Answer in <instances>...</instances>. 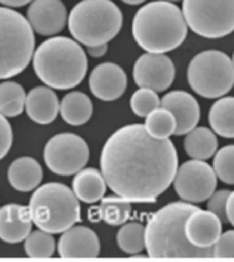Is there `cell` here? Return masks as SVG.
<instances>
[{
	"label": "cell",
	"mask_w": 234,
	"mask_h": 262,
	"mask_svg": "<svg viewBox=\"0 0 234 262\" xmlns=\"http://www.w3.org/2000/svg\"><path fill=\"white\" fill-rule=\"evenodd\" d=\"M100 165L105 183L117 196L153 203L172 184L178 154L169 138H152L145 125L132 124L106 140Z\"/></svg>",
	"instance_id": "6da1fadb"
},
{
	"label": "cell",
	"mask_w": 234,
	"mask_h": 262,
	"mask_svg": "<svg viewBox=\"0 0 234 262\" xmlns=\"http://www.w3.org/2000/svg\"><path fill=\"white\" fill-rule=\"evenodd\" d=\"M194 203L172 202L157 210L145 228V249L150 258H211L212 247L200 249L187 241L185 223Z\"/></svg>",
	"instance_id": "7a4b0ae2"
},
{
	"label": "cell",
	"mask_w": 234,
	"mask_h": 262,
	"mask_svg": "<svg viewBox=\"0 0 234 262\" xmlns=\"http://www.w3.org/2000/svg\"><path fill=\"white\" fill-rule=\"evenodd\" d=\"M132 36L146 52L165 54L177 50L187 36L182 10L167 0L150 2L135 14Z\"/></svg>",
	"instance_id": "3957f363"
},
{
	"label": "cell",
	"mask_w": 234,
	"mask_h": 262,
	"mask_svg": "<svg viewBox=\"0 0 234 262\" xmlns=\"http://www.w3.org/2000/svg\"><path fill=\"white\" fill-rule=\"evenodd\" d=\"M33 69L46 86L70 90L86 77L87 55L83 47L69 37L58 36L46 40L33 52Z\"/></svg>",
	"instance_id": "277c9868"
},
{
	"label": "cell",
	"mask_w": 234,
	"mask_h": 262,
	"mask_svg": "<svg viewBox=\"0 0 234 262\" xmlns=\"http://www.w3.org/2000/svg\"><path fill=\"white\" fill-rule=\"evenodd\" d=\"M28 207L33 224L48 233H62L82 220L77 196L61 183H47L37 187Z\"/></svg>",
	"instance_id": "5b68a950"
},
{
	"label": "cell",
	"mask_w": 234,
	"mask_h": 262,
	"mask_svg": "<svg viewBox=\"0 0 234 262\" xmlns=\"http://www.w3.org/2000/svg\"><path fill=\"white\" fill-rule=\"evenodd\" d=\"M70 35L86 47L108 44L120 32L123 14L112 0H82L68 18Z\"/></svg>",
	"instance_id": "8992f818"
},
{
	"label": "cell",
	"mask_w": 234,
	"mask_h": 262,
	"mask_svg": "<svg viewBox=\"0 0 234 262\" xmlns=\"http://www.w3.org/2000/svg\"><path fill=\"white\" fill-rule=\"evenodd\" d=\"M35 52V33L22 14L0 7V80L22 73Z\"/></svg>",
	"instance_id": "52a82bcc"
},
{
	"label": "cell",
	"mask_w": 234,
	"mask_h": 262,
	"mask_svg": "<svg viewBox=\"0 0 234 262\" xmlns=\"http://www.w3.org/2000/svg\"><path fill=\"white\" fill-rule=\"evenodd\" d=\"M187 81L205 99H219L234 86V66L229 55L217 50L197 54L187 68Z\"/></svg>",
	"instance_id": "ba28073f"
},
{
	"label": "cell",
	"mask_w": 234,
	"mask_h": 262,
	"mask_svg": "<svg viewBox=\"0 0 234 262\" xmlns=\"http://www.w3.org/2000/svg\"><path fill=\"white\" fill-rule=\"evenodd\" d=\"M187 28L205 39H221L234 32V0H182Z\"/></svg>",
	"instance_id": "9c48e42d"
},
{
	"label": "cell",
	"mask_w": 234,
	"mask_h": 262,
	"mask_svg": "<svg viewBox=\"0 0 234 262\" xmlns=\"http://www.w3.org/2000/svg\"><path fill=\"white\" fill-rule=\"evenodd\" d=\"M44 162L58 176H73L82 170L90 158L86 140L74 134H58L44 147Z\"/></svg>",
	"instance_id": "30bf717a"
},
{
	"label": "cell",
	"mask_w": 234,
	"mask_h": 262,
	"mask_svg": "<svg viewBox=\"0 0 234 262\" xmlns=\"http://www.w3.org/2000/svg\"><path fill=\"white\" fill-rule=\"evenodd\" d=\"M173 188L185 202L201 203L215 192L218 177L205 161L190 159L183 162L173 177Z\"/></svg>",
	"instance_id": "8fae6325"
},
{
	"label": "cell",
	"mask_w": 234,
	"mask_h": 262,
	"mask_svg": "<svg viewBox=\"0 0 234 262\" xmlns=\"http://www.w3.org/2000/svg\"><path fill=\"white\" fill-rule=\"evenodd\" d=\"M132 77L139 88L163 92L173 82L175 66L171 58L164 54L146 52L135 62Z\"/></svg>",
	"instance_id": "7c38bea8"
},
{
	"label": "cell",
	"mask_w": 234,
	"mask_h": 262,
	"mask_svg": "<svg viewBox=\"0 0 234 262\" xmlns=\"http://www.w3.org/2000/svg\"><path fill=\"white\" fill-rule=\"evenodd\" d=\"M26 19L36 33L54 36L65 28L68 11L61 0H32Z\"/></svg>",
	"instance_id": "4fadbf2b"
},
{
	"label": "cell",
	"mask_w": 234,
	"mask_h": 262,
	"mask_svg": "<svg viewBox=\"0 0 234 262\" xmlns=\"http://www.w3.org/2000/svg\"><path fill=\"white\" fill-rule=\"evenodd\" d=\"M88 84L95 98L104 102H112L126 92L127 74L119 64L105 62L92 70Z\"/></svg>",
	"instance_id": "5bb4252c"
},
{
	"label": "cell",
	"mask_w": 234,
	"mask_h": 262,
	"mask_svg": "<svg viewBox=\"0 0 234 262\" xmlns=\"http://www.w3.org/2000/svg\"><path fill=\"white\" fill-rule=\"evenodd\" d=\"M160 107L172 113L177 128L173 135H186L197 126L200 121V106L194 96L185 91H172L160 99Z\"/></svg>",
	"instance_id": "9a60e30c"
},
{
	"label": "cell",
	"mask_w": 234,
	"mask_h": 262,
	"mask_svg": "<svg viewBox=\"0 0 234 262\" xmlns=\"http://www.w3.org/2000/svg\"><path fill=\"white\" fill-rule=\"evenodd\" d=\"M100 250L96 233L83 225H73L64 231L58 241V254L61 258H96Z\"/></svg>",
	"instance_id": "2e32d148"
},
{
	"label": "cell",
	"mask_w": 234,
	"mask_h": 262,
	"mask_svg": "<svg viewBox=\"0 0 234 262\" xmlns=\"http://www.w3.org/2000/svg\"><path fill=\"white\" fill-rule=\"evenodd\" d=\"M185 235L196 247H212L222 235V221L209 210L197 209L187 217Z\"/></svg>",
	"instance_id": "e0dca14e"
},
{
	"label": "cell",
	"mask_w": 234,
	"mask_h": 262,
	"mask_svg": "<svg viewBox=\"0 0 234 262\" xmlns=\"http://www.w3.org/2000/svg\"><path fill=\"white\" fill-rule=\"evenodd\" d=\"M32 217L29 207L9 203L0 207V239L6 243H20L25 241L32 231Z\"/></svg>",
	"instance_id": "ac0fdd59"
},
{
	"label": "cell",
	"mask_w": 234,
	"mask_h": 262,
	"mask_svg": "<svg viewBox=\"0 0 234 262\" xmlns=\"http://www.w3.org/2000/svg\"><path fill=\"white\" fill-rule=\"evenodd\" d=\"M25 110L36 124H51L60 113V100L50 86H36L26 95Z\"/></svg>",
	"instance_id": "d6986e66"
},
{
	"label": "cell",
	"mask_w": 234,
	"mask_h": 262,
	"mask_svg": "<svg viewBox=\"0 0 234 262\" xmlns=\"http://www.w3.org/2000/svg\"><path fill=\"white\" fill-rule=\"evenodd\" d=\"M9 183L20 192H29L39 187L43 179V170L40 163L32 157H21L10 165Z\"/></svg>",
	"instance_id": "ffe728a7"
},
{
	"label": "cell",
	"mask_w": 234,
	"mask_h": 262,
	"mask_svg": "<svg viewBox=\"0 0 234 262\" xmlns=\"http://www.w3.org/2000/svg\"><path fill=\"white\" fill-rule=\"evenodd\" d=\"M74 195L84 203H95L106 192V183L102 173L95 168L82 169L76 173L72 183Z\"/></svg>",
	"instance_id": "44dd1931"
},
{
	"label": "cell",
	"mask_w": 234,
	"mask_h": 262,
	"mask_svg": "<svg viewBox=\"0 0 234 262\" xmlns=\"http://www.w3.org/2000/svg\"><path fill=\"white\" fill-rule=\"evenodd\" d=\"M60 113L66 124L80 126L92 117V102L86 94L73 91L64 96L60 103Z\"/></svg>",
	"instance_id": "7402d4cb"
},
{
	"label": "cell",
	"mask_w": 234,
	"mask_h": 262,
	"mask_svg": "<svg viewBox=\"0 0 234 262\" xmlns=\"http://www.w3.org/2000/svg\"><path fill=\"white\" fill-rule=\"evenodd\" d=\"M183 148L186 154L193 159H200V161H207L218 150V139L217 135L212 129L200 126L191 129L189 134H186L185 142H183Z\"/></svg>",
	"instance_id": "603a6c76"
},
{
	"label": "cell",
	"mask_w": 234,
	"mask_h": 262,
	"mask_svg": "<svg viewBox=\"0 0 234 262\" xmlns=\"http://www.w3.org/2000/svg\"><path fill=\"white\" fill-rule=\"evenodd\" d=\"M90 221L104 220L105 223L113 227L123 225L131 215V202L122 196H108L102 199L100 207L88 211Z\"/></svg>",
	"instance_id": "cb8c5ba5"
},
{
	"label": "cell",
	"mask_w": 234,
	"mask_h": 262,
	"mask_svg": "<svg viewBox=\"0 0 234 262\" xmlns=\"http://www.w3.org/2000/svg\"><path fill=\"white\" fill-rule=\"evenodd\" d=\"M208 121L215 134L234 139V96H222L209 110Z\"/></svg>",
	"instance_id": "d4e9b609"
},
{
	"label": "cell",
	"mask_w": 234,
	"mask_h": 262,
	"mask_svg": "<svg viewBox=\"0 0 234 262\" xmlns=\"http://www.w3.org/2000/svg\"><path fill=\"white\" fill-rule=\"evenodd\" d=\"M25 91L18 82L5 81L0 84V114L5 117L20 116L25 108Z\"/></svg>",
	"instance_id": "484cf974"
},
{
	"label": "cell",
	"mask_w": 234,
	"mask_h": 262,
	"mask_svg": "<svg viewBox=\"0 0 234 262\" xmlns=\"http://www.w3.org/2000/svg\"><path fill=\"white\" fill-rule=\"evenodd\" d=\"M117 245L127 254H139L145 250V227L141 223H124L117 232Z\"/></svg>",
	"instance_id": "4316f807"
},
{
	"label": "cell",
	"mask_w": 234,
	"mask_h": 262,
	"mask_svg": "<svg viewBox=\"0 0 234 262\" xmlns=\"http://www.w3.org/2000/svg\"><path fill=\"white\" fill-rule=\"evenodd\" d=\"M145 128L152 138L168 139L171 135L175 134L177 122L172 113L164 107H157L146 116Z\"/></svg>",
	"instance_id": "83f0119b"
},
{
	"label": "cell",
	"mask_w": 234,
	"mask_h": 262,
	"mask_svg": "<svg viewBox=\"0 0 234 262\" xmlns=\"http://www.w3.org/2000/svg\"><path fill=\"white\" fill-rule=\"evenodd\" d=\"M24 250L31 258H50L55 253V239L46 231H33L25 239Z\"/></svg>",
	"instance_id": "f1b7e54d"
},
{
	"label": "cell",
	"mask_w": 234,
	"mask_h": 262,
	"mask_svg": "<svg viewBox=\"0 0 234 262\" xmlns=\"http://www.w3.org/2000/svg\"><path fill=\"white\" fill-rule=\"evenodd\" d=\"M213 155L212 169L218 179L225 184L234 185V144L223 147Z\"/></svg>",
	"instance_id": "f546056e"
},
{
	"label": "cell",
	"mask_w": 234,
	"mask_h": 262,
	"mask_svg": "<svg viewBox=\"0 0 234 262\" xmlns=\"http://www.w3.org/2000/svg\"><path fill=\"white\" fill-rule=\"evenodd\" d=\"M131 110L138 117H146L148 114L160 107V98L157 92L148 88H139L131 96Z\"/></svg>",
	"instance_id": "4dcf8cb0"
},
{
	"label": "cell",
	"mask_w": 234,
	"mask_h": 262,
	"mask_svg": "<svg viewBox=\"0 0 234 262\" xmlns=\"http://www.w3.org/2000/svg\"><path fill=\"white\" fill-rule=\"evenodd\" d=\"M230 191L227 189H218L208 198L207 209L211 213L217 215L221 220L222 224L227 223V215H226V201L229 198Z\"/></svg>",
	"instance_id": "1f68e13d"
},
{
	"label": "cell",
	"mask_w": 234,
	"mask_h": 262,
	"mask_svg": "<svg viewBox=\"0 0 234 262\" xmlns=\"http://www.w3.org/2000/svg\"><path fill=\"white\" fill-rule=\"evenodd\" d=\"M212 257L234 258V231H226L212 246Z\"/></svg>",
	"instance_id": "d6a6232c"
},
{
	"label": "cell",
	"mask_w": 234,
	"mask_h": 262,
	"mask_svg": "<svg viewBox=\"0 0 234 262\" xmlns=\"http://www.w3.org/2000/svg\"><path fill=\"white\" fill-rule=\"evenodd\" d=\"M13 144V129L3 114H0V159H3Z\"/></svg>",
	"instance_id": "836d02e7"
},
{
	"label": "cell",
	"mask_w": 234,
	"mask_h": 262,
	"mask_svg": "<svg viewBox=\"0 0 234 262\" xmlns=\"http://www.w3.org/2000/svg\"><path fill=\"white\" fill-rule=\"evenodd\" d=\"M87 52L92 58H101V56H104L108 52V44H98V46L87 47Z\"/></svg>",
	"instance_id": "e575fe53"
},
{
	"label": "cell",
	"mask_w": 234,
	"mask_h": 262,
	"mask_svg": "<svg viewBox=\"0 0 234 262\" xmlns=\"http://www.w3.org/2000/svg\"><path fill=\"white\" fill-rule=\"evenodd\" d=\"M226 215H227V223L234 227V191L229 193V198L226 201Z\"/></svg>",
	"instance_id": "d590c367"
},
{
	"label": "cell",
	"mask_w": 234,
	"mask_h": 262,
	"mask_svg": "<svg viewBox=\"0 0 234 262\" xmlns=\"http://www.w3.org/2000/svg\"><path fill=\"white\" fill-rule=\"evenodd\" d=\"M31 2L32 0H0V5L6 6L9 9H18V7L29 5Z\"/></svg>",
	"instance_id": "8d00e7d4"
},
{
	"label": "cell",
	"mask_w": 234,
	"mask_h": 262,
	"mask_svg": "<svg viewBox=\"0 0 234 262\" xmlns=\"http://www.w3.org/2000/svg\"><path fill=\"white\" fill-rule=\"evenodd\" d=\"M123 3H126V5H130V6H136V5H141L143 2H146V0H122Z\"/></svg>",
	"instance_id": "74e56055"
},
{
	"label": "cell",
	"mask_w": 234,
	"mask_h": 262,
	"mask_svg": "<svg viewBox=\"0 0 234 262\" xmlns=\"http://www.w3.org/2000/svg\"><path fill=\"white\" fill-rule=\"evenodd\" d=\"M167 2H171V3H175V2H179V0H167Z\"/></svg>",
	"instance_id": "f35d334b"
},
{
	"label": "cell",
	"mask_w": 234,
	"mask_h": 262,
	"mask_svg": "<svg viewBox=\"0 0 234 262\" xmlns=\"http://www.w3.org/2000/svg\"><path fill=\"white\" fill-rule=\"evenodd\" d=\"M231 62H233V66H234V54H233V59H231Z\"/></svg>",
	"instance_id": "ab89813d"
}]
</instances>
